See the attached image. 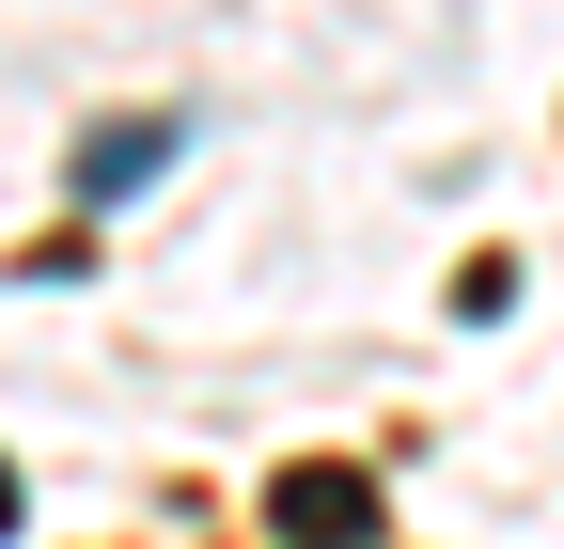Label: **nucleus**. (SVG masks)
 Here are the masks:
<instances>
[{
  "label": "nucleus",
  "mask_w": 564,
  "mask_h": 549,
  "mask_svg": "<svg viewBox=\"0 0 564 549\" xmlns=\"http://www.w3.org/2000/svg\"><path fill=\"white\" fill-rule=\"evenodd\" d=\"M267 534L282 549H377V471L361 455H282L267 471Z\"/></svg>",
  "instance_id": "f257e3e1"
},
{
  "label": "nucleus",
  "mask_w": 564,
  "mask_h": 549,
  "mask_svg": "<svg viewBox=\"0 0 564 549\" xmlns=\"http://www.w3.org/2000/svg\"><path fill=\"white\" fill-rule=\"evenodd\" d=\"M0 534H17V471H0Z\"/></svg>",
  "instance_id": "7ed1b4c3"
},
{
  "label": "nucleus",
  "mask_w": 564,
  "mask_h": 549,
  "mask_svg": "<svg viewBox=\"0 0 564 549\" xmlns=\"http://www.w3.org/2000/svg\"><path fill=\"white\" fill-rule=\"evenodd\" d=\"M158 158H173V126H158V110H126V126H95V158H79V189H95V204H126V189L158 173Z\"/></svg>",
  "instance_id": "f03ea898"
}]
</instances>
